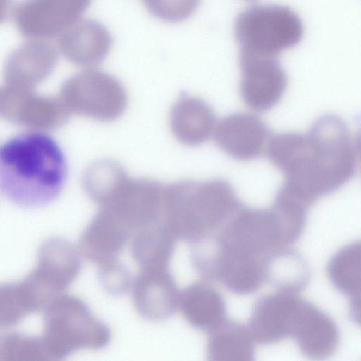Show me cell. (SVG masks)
<instances>
[{
    "label": "cell",
    "mask_w": 361,
    "mask_h": 361,
    "mask_svg": "<svg viewBox=\"0 0 361 361\" xmlns=\"http://www.w3.org/2000/svg\"><path fill=\"white\" fill-rule=\"evenodd\" d=\"M355 147V151L357 152L361 161V127L356 135Z\"/></svg>",
    "instance_id": "cell-27"
},
{
    "label": "cell",
    "mask_w": 361,
    "mask_h": 361,
    "mask_svg": "<svg viewBox=\"0 0 361 361\" xmlns=\"http://www.w3.org/2000/svg\"><path fill=\"white\" fill-rule=\"evenodd\" d=\"M176 240L163 221L136 232L128 243L129 252L139 270L169 269Z\"/></svg>",
    "instance_id": "cell-19"
},
{
    "label": "cell",
    "mask_w": 361,
    "mask_h": 361,
    "mask_svg": "<svg viewBox=\"0 0 361 361\" xmlns=\"http://www.w3.org/2000/svg\"><path fill=\"white\" fill-rule=\"evenodd\" d=\"M47 360L41 336L12 332L0 341V361Z\"/></svg>",
    "instance_id": "cell-23"
},
{
    "label": "cell",
    "mask_w": 361,
    "mask_h": 361,
    "mask_svg": "<svg viewBox=\"0 0 361 361\" xmlns=\"http://www.w3.org/2000/svg\"><path fill=\"white\" fill-rule=\"evenodd\" d=\"M57 59L56 50L51 44L42 40L26 42L6 59L5 84L34 88L50 75Z\"/></svg>",
    "instance_id": "cell-16"
},
{
    "label": "cell",
    "mask_w": 361,
    "mask_h": 361,
    "mask_svg": "<svg viewBox=\"0 0 361 361\" xmlns=\"http://www.w3.org/2000/svg\"><path fill=\"white\" fill-rule=\"evenodd\" d=\"M1 114L8 121L34 128L53 129L69 116L59 97L40 96L33 88L6 85L1 89Z\"/></svg>",
    "instance_id": "cell-11"
},
{
    "label": "cell",
    "mask_w": 361,
    "mask_h": 361,
    "mask_svg": "<svg viewBox=\"0 0 361 361\" xmlns=\"http://www.w3.org/2000/svg\"><path fill=\"white\" fill-rule=\"evenodd\" d=\"M349 316L354 323L361 327V295L351 297Z\"/></svg>",
    "instance_id": "cell-26"
},
{
    "label": "cell",
    "mask_w": 361,
    "mask_h": 361,
    "mask_svg": "<svg viewBox=\"0 0 361 361\" xmlns=\"http://www.w3.org/2000/svg\"><path fill=\"white\" fill-rule=\"evenodd\" d=\"M271 132L256 115L237 112L222 118L216 123L214 137L218 147L232 158L249 161L265 152Z\"/></svg>",
    "instance_id": "cell-13"
},
{
    "label": "cell",
    "mask_w": 361,
    "mask_h": 361,
    "mask_svg": "<svg viewBox=\"0 0 361 361\" xmlns=\"http://www.w3.org/2000/svg\"><path fill=\"white\" fill-rule=\"evenodd\" d=\"M310 269L305 259L290 247L270 254L266 263V282L278 291L298 293L308 284Z\"/></svg>",
    "instance_id": "cell-21"
},
{
    "label": "cell",
    "mask_w": 361,
    "mask_h": 361,
    "mask_svg": "<svg viewBox=\"0 0 361 361\" xmlns=\"http://www.w3.org/2000/svg\"><path fill=\"white\" fill-rule=\"evenodd\" d=\"M304 27L298 15L290 8L277 4H257L236 17L234 34L240 52L277 56L296 46Z\"/></svg>",
    "instance_id": "cell-6"
},
{
    "label": "cell",
    "mask_w": 361,
    "mask_h": 361,
    "mask_svg": "<svg viewBox=\"0 0 361 361\" xmlns=\"http://www.w3.org/2000/svg\"><path fill=\"white\" fill-rule=\"evenodd\" d=\"M59 99L69 114L75 112L104 121L119 116L126 103L121 84L99 70H86L67 79Z\"/></svg>",
    "instance_id": "cell-7"
},
{
    "label": "cell",
    "mask_w": 361,
    "mask_h": 361,
    "mask_svg": "<svg viewBox=\"0 0 361 361\" xmlns=\"http://www.w3.org/2000/svg\"><path fill=\"white\" fill-rule=\"evenodd\" d=\"M179 308L193 328L210 331L226 319L227 308L221 293L205 281L193 282L180 293Z\"/></svg>",
    "instance_id": "cell-18"
},
{
    "label": "cell",
    "mask_w": 361,
    "mask_h": 361,
    "mask_svg": "<svg viewBox=\"0 0 361 361\" xmlns=\"http://www.w3.org/2000/svg\"><path fill=\"white\" fill-rule=\"evenodd\" d=\"M81 269L80 251L61 238H50L39 248L37 264L25 277L0 287V326L9 327L42 311L63 293Z\"/></svg>",
    "instance_id": "cell-3"
},
{
    "label": "cell",
    "mask_w": 361,
    "mask_h": 361,
    "mask_svg": "<svg viewBox=\"0 0 361 361\" xmlns=\"http://www.w3.org/2000/svg\"><path fill=\"white\" fill-rule=\"evenodd\" d=\"M68 176L58 142L39 130L16 134L0 147V190L11 203L38 208L58 198Z\"/></svg>",
    "instance_id": "cell-2"
},
{
    "label": "cell",
    "mask_w": 361,
    "mask_h": 361,
    "mask_svg": "<svg viewBox=\"0 0 361 361\" xmlns=\"http://www.w3.org/2000/svg\"><path fill=\"white\" fill-rule=\"evenodd\" d=\"M247 1H255V0H247Z\"/></svg>",
    "instance_id": "cell-28"
},
{
    "label": "cell",
    "mask_w": 361,
    "mask_h": 361,
    "mask_svg": "<svg viewBox=\"0 0 361 361\" xmlns=\"http://www.w3.org/2000/svg\"><path fill=\"white\" fill-rule=\"evenodd\" d=\"M130 290L135 310L145 319L163 321L179 308L180 292L169 269L139 270Z\"/></svg>",
    "instance_id": "cell-12"
},
{
    "label": "cell",
    "mask_w": 361,
    "mask_h": 361,
    "mask_svg": "<svg viewBox=\"0 0 361 361\" xmlns=\"http://www.w3.org/2000/svg\"><path fill=\"white\" fill-rule=\"evenodd\" d=\"M243 204L224 179L183 180L166 185L165 222L190 245L217 232Z\"/></svg>",
    "instance_id": "cell-4"
},
{
    "label": "cell",
    "mask_w": 361,
    "mask_h": 361,
    "mask_svg": "<svg viewBox=\"0 0 361 361\" xmlns=\"http://www.w3.org/2000/svg\"><path fill=\"white\" fill-rule=\"evenodd\" d=\"M92 0H23L14 11V22L25 37L54 38L80 20Z\"/></svg>",
    "instance_id": "cell-8"
},
{
    "label": "cell",
    "mask_w": 361,
    "mask_h": 361,
    "mask_svg": "<svg viewBox=\"0 0 361 361\" xmlns=\"http://www.w3.org/2000/svg\"><path fill=\"white\" fill-rule=\"evenodd\" d=\"M283 175L281 186L311 207L354 176L356 151L345 122L334 114L317 118L306 133L271 136L265 150Z\"/></svg>",
    "instance_id": "cell-1"
},
{
    "label": "cell",
    "mask_w": 361,
    "mask_h": 361,
    "mask_svg": "<svg viewBox=\"0 0 361 361\" xmlns=\"http://www.w3.org/2000/svg\"><path fill=\"white\" fill-rule=\"evenodd\" d=\"M326 272L339 292L351 297L361 295V239L338 250L329 259Z\"/></svg>",
    "instance_id": "cell-22"
},
{
    "label": "cell",
    "mask_w": 361,
    "mask_h": 361,
    "mask_svg": "<svg viewBox=\"0 0 361 361\" xmlns=\"http://www.w3.org/2000/svg\"><path fill=\"white\" fill-rule=\"evenodd\" d=\"M292 338L304 356L320 360L336 350L340 334L330 316L305 300Z\"/></svg>",
    "instance_id": "cell-14"
},
{
    "label": "cell",
    "mask_w": 361,
    "mask_h": 361,
    "mask_svg": "<svg viewBox=\"0 0 361 361\" xmlns=\"http://www.w3.org/2000/svg\"><path fill=\"white\" fill-rule=\"evenodd\" d=\"M207 360L212 361H251L255 359V340L248 328L227 318L208 332Z\"/></svg>",
    "instance_id": "cell-20"
},
{
    "label": "cell",
    "mask_w": 361,
    "mask_h": 361,
    "mask_svg": "<svg viewBox=\"0 0 361 361\" xmlns=\"http://www.w3.org/2000/svg\"><path fill=\"white\" fill-rule=\"evenodd\" d=\"M169 122L175 137L189 146L207 142L217 123L214 111L207 102L185 94L173 104Z\"/></svg>",
    "instance_id": "cell-17"
},
{
    "label": "cell",
    "mask_w": 361,
    "mask_h": 361,
    "mask_svg": "<svg viewBox=\"0 0 361 361\" xmlns=\"http://www.w3.org/2000/svg\"><path fill=\"white\" fill-rule=\"evenodd\" d=\"M131 271L121 260L98 267V278L102 288L112 295L119 296L130 290Z\"/></svg>",
    "instance_id": "cell-25"
},
{
    "label": "cell",
    "mask_w": 361,
    "mask_h": 361,
    "mask_svg": "<svg viewBox=\"0 0 361 361\" xmlns=\"http://www.w3.org/2000/svg\"><path fill=\"white\" fill-rule=\"evenodd\" d=\"M304 301L298 293L278 290L258 298L248 320L255 341L268 345L292 337Z\"/></svg>",
    "instance_id": "cell-10"
},
{
    "label": "cell",
    "mask_w": 361,
    "mask_h": 361,
    "mask_svg": "<svg viewBox=\"0 0 361 361\" xmlns=\"http://www.w3.org/2000/svg\"><path fill=\"white\" fill-rule=\"evenodd\" d=\"M154 17L169 23L183 21L197 10L201 0H142Z\"/></svg>",
    "instance_id": "cell-24"
},
{
    "label": "cell",
    "mask_w": 361,
    "mask_h": 361,
    "mask_svg": "<svg viewBox=\"0 0 361 361\" xmlns=\"http://www.w3.org/2000/svg\"><path fill=\"white\" fill-rule=\"evenodd\" d=\"M113 39L107 28L92 20H81L61 36L58 42L61 53L71 62L83 67L101 63L112 46Z\"/></svg>",
    "instance_id": "cell-15"
},
{
    "label": "cell",
    "mask_w": 361,
    "mask_h": 361,
    "mask_svg": "<svg viewBox=\"0 0 361 361\" xmlns=\"http://www.w3.org/2000/svg\"><path fill=\"white\" fill-rule=\"evenodd\" d=\"M42 312L40 336L49 360L64 359L80 349H101L111 341L109 327L75 295L63 293Z\"/></svg>",
    "instance_id": "cell-5"
},
{
    "label": "cell",
    "mask_w": 361,
    "mask_h": 361,
    "mask_svg": "<svg viewBox=\"0 0 361 361\" xmlns=\"http://www.w3.org/2000/svg\"><path fill=\"white\" fill-rule=\"evenodd\" d=\"M240 92L251 109L262 112L281 99L288 84L287 75L276 56L240 52Z\"/></svg>",
    "instance_id": "cell-9"
}]
</instances>
